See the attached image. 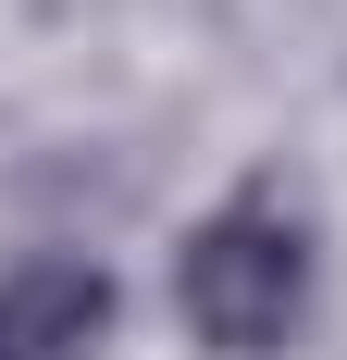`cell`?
<instances>
[{"label": "cell", "mask_w": 347, "mask_h": 360, "mask_svg": "<svg viewBox=\"0 0 347 360\" xmlns=\"http://www.w3.org/2000/svg\"><path fill=\"white\" fill-rule=\"evenodd\" d=\"M310 212L285 199L273 174L223 186L199 224H186V249H174V323L199 335L211 360H273L285 335L310 323Z\"/></svg>", "instance_id": "1"}, {"label": "cell", "mask_w": 347, "mask_h": 360, "mask_svg": "<svg viewBox=\"0 0 347 360\" xmlns=\"http://www.w3.org/2000/svg\"><path fill=\"white\" fill-rule=\"evenodd\" d=\"M112 335V274L74 249H37L0 274V360H100Z\"/></svg>", "instance_id": "2"}]
</instances>
